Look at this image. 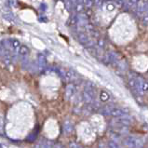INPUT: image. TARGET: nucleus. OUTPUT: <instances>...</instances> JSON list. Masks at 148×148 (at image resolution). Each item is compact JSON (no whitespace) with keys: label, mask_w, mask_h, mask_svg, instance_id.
Returning <instances> with one entry per match:
<instances>
[{"label":"nucleus","mask_w":148,"mask_h":148,"mask_svg":"<svg viewBox=\"0 0 148 148\" xmlns=\"http://www.w3.org/2000/svg\"><path fill=\"white\" fill-rule=\"evenodd\" d=\"M126 113L127 112H124V110H122L120 108L114 107L111 113H110V116H112L114 117H121V116H124L126 115Z\"/></svg>","instance_id":"9"},{"label":"nucleus","mask_w":148,"mask_h":148,"mask_svg":"<svg viewBox=\"0 0 148 148\" xmlns=\"http://www.w3.org/2000/svg\"><path fill=\"white\" fill-rule=\"evenodd\" d=\"M109 147L110 148H118V145H116V143L111 141V142H109Z\"/></svg>","instance_id":"25"},{"label":"nucleus","mask_w":148,"mask_h":148,"mask_svg":"<svg viewBox=\"0 0 148 148\" xmlns=\"http://www.w3.org/2000/svg\"><path fill=\"white\" fill-rule=\"evenodd\" d=\"M8 3L11 7H17V0H8Z\"/></svg>","instance_id":"26"},{"label":"nucleus","mask_w":148,"mask_h":148,"mask_svg":"<svg viewBox=\"0 0 148 148\" xmlns=\"http://www.w3.org/2000/svg\"><path fill=\"white\" fill-rule=\"evenodd\" d=\"M100 99H101V101H106L109 100V94L107 93L106 91H101V94H100Z\"/></svg>","instance_id":"18"},{"label":"nucleus","mask_w":148,"mask_h":148,"mask_svg":"<svg viewBox=\"0 0 148 148\" xmlns=\"http://www.w3.org/2000/svg\"><path fill=\"white\" fill-rule=\"evenodd\" d=\"M146 12H147V13H145L142 18V23H143V25H147L148 24V10Z\"/></svg>","instance_id":"22"},{"label":"nucleus","mask_w":148,"mask_h":148,"mask_svg":"<svg viewBox=\"0 0 148 148\" xmlns=\"http://www.w3.org/2000/svg\"><path fill=\"white\" fill-rule=\"evenodd\" d=\"M83 5L86 8H91L94 6V1L93 0H82Z\"/></svg>","instance_id":"16"},{"label":"nucleus","mask_w":148,"mask_h":148,"mask_svg":"<svg viewBox=\"0 0 148 148\" xmlns=\"http://www.w3.org/2000/svg\"><path fill=\"white\" fill-rule=\"evenodd\" d=\"M3 118H2V116H0V130H2V128H3Z\"/></svg>","instance_id":"27"},{"label":"nucleus","mask_w":148,"mask_h":148,"mask_svg":"<svg viewBox=\"0 0 148 148\" xmlns=\"http://www.w3.org/2000/svg\"><path fill=\"white\" fill-rule=\"evenodd\" d=\"M139 1L140 0H128L124 6H126L127 10H135V7H136Z\"/></svg>","instance_id":"13"},{"label":"nucleus","mask_w":148,"mask_h":148,"mask_svg":"<svg viewBox=\"0 0 148 148\" xmlns=\"http://www.w3.org/2000/svg\"><path fill=\"white\" fill-rule=\"evenodd\" d=\"M114 107L115 106L112 104H107V105H105L104 107L101 108V113L103 114V115H105V116H110V113H111V111L113 110Z\"/></svg>","instance_id":"14"},{"label":"nucleus","mask_w":148,"mask_h":148,"mask_svg":"<svg viewBox=\"0 0 148 148\" xmlns=\"http://www.w3.org/2000/svg\"><path fill=\"white\" fill-rule=\"evenodd\" d=\"M2 58V61H3V63L7 66H10L11 64V62H12V58H11V55L10 53V51L6 52L5 54L3 55L1 57Z\"/></svg>","instance_id":"11"},{"label":"nucleus","mask_w":148,"mask_h":148,"mask_svg":"<svg viewBox=\"0 0 148 148\" xmlns=\"http://www.w3.org/2000/svg\"><path fill=\"white\" fill-rule=\"evenodd\" d=\"M94 96H95V90H94V85L90 82H88L84 88L82 98L83 101L88 104H91L94 101Z\"/></svg>","instance_id":"1"},{"label":"nucleus","mask_w":148,"mask_h":148,"mask_svg":"<svg viewBox=\"0 0 148 148\" xmlns=\"http://www.w3.org/2000/svg\"><path fill=\"white\" fill-rule=\"evenodd\" d=\"M123 1H125V0H123Z\"/></svg>","instance_id":"30"},{"label":"nucleus","mask_w":148,"mask_h":148,"mask_svg":"<svg viewBox=\"0 0 148 148\" xmlns=\"http://www.w3.org/2000/svg\"><path fill=\"white\" fill-rule=\"evenodd\" d=\"M63 132H64L65 134H70L72 133V132H73L74 130V127H73V124L71 123V122L69 121H66L64 124H63Z\"/></svg>","instance_id":"12"},{"label":"nucleus","mask_w":148,"mask_h":148,"mask_svg":"<svg viewBox=\"0 0 148 148\" xmlns=\"http://www.w3.org/2000/svg\"><path fill=\"white\" fill-rule=\"evenodd\" d=\"M8 50L5 48V46H4V44L2 43V42H0V58H1L4 54H5L6 52H8Z\"/></svg>","instance_id":"20"},{"label":"nucleus","mask_w":148,"mask_h":148,"mask_svg":"<svg viewBox=\"0 0 148 148\" xmlns=\"http://www.w3.org/2000/svg\"><path fill=\"white\" fill-rule=\"evenodd\" d=\"M69 23H70V26L74 27V26H77V14H74L72 15L71 19L69 21Z\"/></svg>","instance_id":"17"},{"label":"nucleus","mask_w":148,"mask_h":148,"mask_svg":"<svg viewBox=\"0 0 148 148\" xmlns=\"http://www.w3.org/2000/svg\"><path fill=\"white\" fill-rule=\"evenodd\" d=\"M93 1H94V5L98 8L101 7L103 4V0H93Z\"/></svg>","instance_id":"23"},{"label":"nucleus","mask_w":148,"mask_h":148,"mask_svg":"<svg viewBox=\"0 0 148 148\" xmlns=\"http://www.w3.org/2000/svg\"><path fill=\"white\" fill-rule=\"evenodd\" d=\"M35 148H42V145H41V143H37Z\"/></svg>","instance_id":"28"},{"label":"nucleus","mask_w":148,"mask_h":148,"mask_svg":"<svg viewBox=\"0 0 148 148\" xmlns=\"http://www.w3.org/2000/svg\"><path fill=\"white\" fill-rule=\"evenodd\" d=\"M64 6H65V8L68 11L74 10V8H75L74 0H65V1H64Z\"/></svg>","instance_id":"15"},{"label":"nucleus","mask_w":148,"mask_h":148,"mask_svg":"<svg viewBox=\"0 0 148 148\" xmlns=\"http://www.w3.org/2000/svg\"><path fill=\"white\" fill-rule=\"evenodd\" d=\"M97 46L101 49H103L104 47H105V41L104 39L103 38H99L98 40H97Z\"/></svg>","instance_id":"21"},{"label":"nucleus","mask_w":148,"mask_h":148,"mask_svg":"<svg viewBox=\"0 0 148 148\" xmlns=\"http://www.w3.org/2000/svg\"><path fill=\"white\" fill-rule=\"evenodd\" d=\"M77 39L80 42V44H82L84 46H87V47H93L94 46V42L92 41L86 32H79L77 35Z\"/></svg>","instance_id":"4"},{"label":"nucleus","mask_w":148,"mask_h":148,"mask_svg":"<svg viewBox=\"0 0 148 148\" xmlns=\"http://www.w3.org/2000/svg\"><path fill=\"white\" fill-rule=\"evenodd\" d=\"M113 2H114V5L117 8H123L125 5L123 0H113Z\"/></svg>","instance_id":"19"},{"label":"nucleus","mask_w":148,"mask_h":148,"mask_svg":"<svg viewBox=\"0 0 148 148\" xmlns=\"http://www.w3.org/2000/svg\"><path fill=\"white\" fill-rule=\"evenodd\" d=\"M64 80L66 81H69V82H72L74 83L75 81H77L79 79V75L78 74L75 72V70L73 69H68L64 71V75H63V77H62Z\"/></svg>","instance_id":"5"},{"label":"nucleus","mask_w":148,"mask_h":148,"mask_svg":"<svg viewBox=\"0 0 148 148\" xmlns=\"http://www.w3.org/2000/svg\"><path fill=\"white\" fill-rule=\"evenodd\" d=\"M52 148H57V147H56V146H55V145H54V146H53Z\"/></svg>","instance_id":"29"},{"label":"nucleus","mask_w":148,"mask_h":148,"mask_svg":"<svg viewBox=\"0 0 148 148\" xmlns=\"http://www.w3.org/2000/svg\"><path fill=\"white\" fill-rule=\"evenodd\" d=\"M30 53V49L25 45H21V47L19 49L18 55L21 57H26Z\"/></svg>","instance_id":"10"},{"label":"nucleus","mask_w":148,"mask_h":148,"mask_svg":"<svg viewBox=\"0 0 148 148\" xmlns=\"http://www.w3.org/2000/svg\"><path fill=\"white\" fill-rule=\"evenodd\" d=\"M147 10H148V3L145 2V0H140L137 3L136 7H135V12H137L138 14L145 13Z\"/></svg>","instance_id":"7"},{"label":"nucleus","mask_w":148,"mask_h":148,"mask_svg":"<svg viewBox=\"0 0 148 148\" xmlns=\"http://www.w3.org/2000/svg\"><path fill=\"white\" fill-rule=\"evenodd\" d=\"M124 145L128 148H142L143 145V143L141 139L133 136H128L125 138Z\"/></svg>","instance_id":"3"},{"label":"nucleus","mask_w":148,"mask_h":148,"mask_svg":"<svg viewBox=\"0 0 148 148\" xmlns=\"http://www.w3.org/2000/svg\"><path fill=\"white\" fill-rule=\"evenodd\" d=\"M69 148H81V147H80L77 143L71 142V143H69Z\"/></svg>","instance_id":"24"},{"label":"nucleus","mask_w":148,"mask_h":148,"mask_svg":"<svg viewBox=\"0 0 148 148\" xmlns=\"http://www.w3.org/2000/svg\"><path fill=\"white\" fill-rule=\"evenodd\" d=\"M48 64H47V59L44 56V55L39 54L37 56V64H36V68L37 71L42 73V72H45L47 69Z\"/></svg>","instance_id":"6"},{"label":"nucleus","mask_w":148,"mask_h":148,"mask_svg":"<svg viewBox=\"0 0 148 148\" xmlns=\"http://www.w3.org/2000/svg\"><path fill=\"white\" fill-rule=\"evenodd\" d=\"M75 91H77V88H75V85L74 83H70L67 85L66 88H65V99L66 100H70L72 97H73L75 94Z\"/></svg>","instance_id":"8"},{"label":"nucleus","mask_w":148,"mask_h":148,"mask_svg":"<svg viewBox=\"0 0 148 148\" xmlns=\"http://www.w3.org/2000/svg\"><path fill=\"white\" fill-rule=\"evenodd\" d=\"M2 43L4 44L5 48L10 52H12V53L18 55L19 49L21 47V42L18 39H16V38H8L6 40H4Z\"/></svg>","instance_id":"2"}]
</instances>
